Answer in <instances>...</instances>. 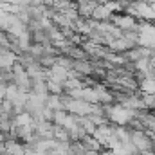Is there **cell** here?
Returning a JSON list of instances; mask_svg holds the SVG:
<instances>
[{"mask_svg": "<svg viewBox=\"0 0 155 155\" xmlns=\"http://www.w3.org/2000/svg\"><path fill=\"white\" fill-rule=\"evenodd\" d=\"M137 90L143 92V94H155V79L152 76L141 78L139 85H137Z\"/></svg>", "mask_w": 155, "mask_h": 155, "instance_id": "obj_1", "label": "cell"}, {"mask_svg": "<svg viewBox=\"0 0 155 155\" xmlns=\"http://www.w3.org/2000/svg\"><path fill=\"white\" fill-rule=\"evenodd\" d=\"M152 152L155 153V139H152Z\"/></svg>", "mask_w": 155, "mask_h": 155, "instance_id": "obj_4", "label": "cell"}, {"mask_svg": "<svg viewBox=\"0 0 155 155\" xmlns=\"http://www.w3.org/2000/svg\"><path fill=\"white\" fill-rule=\"evenodd\" d=\"M45 105L51 108V110H61L63 108V99L60 94H49L45 97Z\"/></svg>", "mask_w": 155, "mask_h": 155, "instance_id": "obj_2", "label": "cell"}, {"mask_svg": "<svg viewBox=\"0 0 155 155\" xmlns=\"http://www.w3.org/2000/svg\"><path fill=\"white\" fill-rule=\"evenodd\" d=\"M47 81V90L49 94H63V85L61 83H56V81H51V79H45Z\"/></svg>", "mask_w": 155, "mask_h": 155, "instance_id": "obj_3", "label": "cell"}]
</instances>
